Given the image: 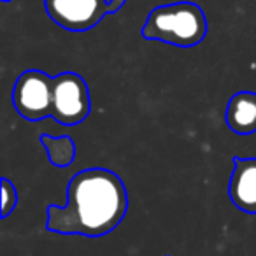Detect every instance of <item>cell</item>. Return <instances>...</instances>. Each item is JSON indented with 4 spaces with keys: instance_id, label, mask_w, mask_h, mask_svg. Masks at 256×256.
Wrapping results in <instances>:
<instances>
[{
    "instance_id": "6da1fadb",
    "label": "cell",
    "mask_w": 256,
    "mask_h": 256,
    "mask_svg": "<svg viewBox=\"0 0 256 256\" xmlns=\"http://www.w3.org/2000/svg\"><path fill=\"white\" fill-rule=\"evenodd\" d=\"M126 210L128 192L123 179L109 168H86L68 182L65 206L48 207L46 230L60 235L104 237L120 226Z\"/></svg>"
},
{
    "instance_id": "7a4b0ae2",
    "label": "cell",
    "mask_w": 256,
    "mask_h": 256,
    "mask_svg": "<svg viewBox=\"0 0 256 256\" xmlns=\"http://www.w3.org/2000/svg\"><path fill=\"white\" fill-rule=\"evenodd\" d=\"M207 36V18L193 2L158 6L142 26V37L176 48H193Z\"/></svg>"
},
{
    "instance_id": "3957f363",
    "label": "cell",
    "mask_w": 256,
    "mask_h": 256,
    "mask_svg": "<svg viewBox=\"0 0 256 256\" xmlns=\"http://www.w3.org/2000/svg\"><path fill=\"white\" fill-rule=\"evenodd\" d=\"M126 0H44L46 12L58 26L70 32H86L107 14H114Z\"/></svg>"
},
{
    "instance_id": "277c9868",
    "label": "cell",
    "mask_w": 256,
    "mask_h": 256,
    "mask_svg": "<svg viewBox=\"0 0 256 256\" xmlns=\"http://www.w3.org/2000/svg\"><path fill=\"white\" fill-rule=\"evenodd\" d=\"M12 106L26 121H42L53 114V78L42 70H25L12 88Z\"/></svg>"
},
{
    "instance_id": "5b68a950",
    "label": "cell",
    "mask_w": 256,
    "mask_h": 256,
    "mask_svg": "<svg viewBox=\"0 0 256 256\" xmlns=\"http://www.w3.org/2000/svg\"><path fill=\"white\" fill-rule=\"evenodd\" d=\"M88 82L76 72H62L53 78V118L56 123L65 126L79 124L90 116Z\"/></svg>"
},
{
    "instance_id": "8992f818",
    "label": "cell",
    "mask_w": 256,
    "mask_h": 256,
    "mask_svg": "<svg viewBox=\"0 0 256 256\" xmlns=\"http://www.w3.org/2000/svg\"><path fill=\"white\" fill-rule=\"evenodd\" d=\"M228 195L242 212L256 214V158H234Z\"/></svg>"
},
{
    "instance_id": "52a82bcc",
    "label": "cell",
    "mask_w": 256,
    "mask_h": 256,
    "mask_svg": "<svg viewBox=\"0 0 256 256\" xmlns=\"http://www.w3.org/2000/svg\"><path fill=\"white\" fill-rule=\"evenodd\" d=\"M224 121L235 136L256 134V93L237 92L232 95L224 110Z\"/></svg>"
},
{
    "instance_id": "ba28073f",
    "label": "cell",
    "mask_w": 256,
    "mask_h": 256,
    "mask_svg": "<svg viewBox=\"0 0 256 256\" xmlns=\"http://www.w3.org/2000/svg\"><path fill=\"white\" fill-rule=\"evenodd\" d=\"M39 140L44 146V150H46L48 160L51 162V165L64 168L74 164L76 160L74 139H70L68 136L53 137V136H48V134H42L39 137Z\"/></svg>"
},
{
    "instance_id": "9c48e42d",
    "label": "cell",
    "mask_w": 256,
    "mask_h": 256,
    "mask_svg": "<svg viewBox=\"0 0 256 256\" xmlns=\"http://www.w3.org/2000/svg\"><path fill=\"white\" fill-rule=\"evenodd\" d=\"M0 186H2V216L0 218L6 220L11 216V212L18 206V192H16V186L8 178H2Z\"/></svg>"
},
{
    "instance_id": "30bf717a",
    "label": "cell",
    "mask_w": 256,
    "mask_h": 256,
    "mask_svg": "<svg viewBox=\"0 0 256 256\" xmlns=\"http://www.w3.org/2000/svg\"><path fill=\"white\" fill-rule=\"evenodd\" d=\"M2 2H11V0H2Z\"/></svg>"
}]
</instances>
